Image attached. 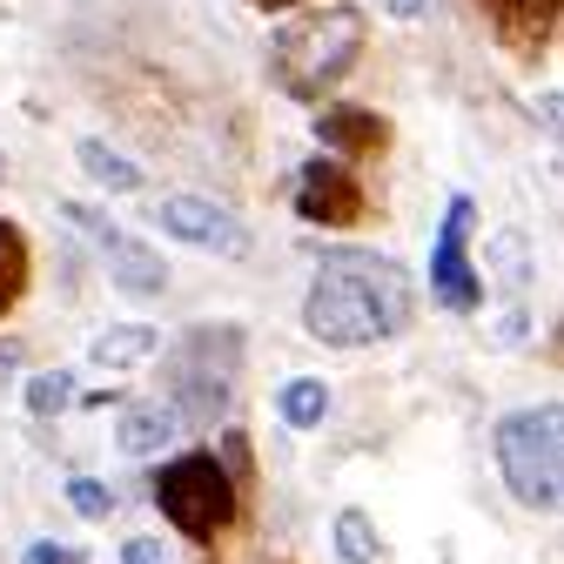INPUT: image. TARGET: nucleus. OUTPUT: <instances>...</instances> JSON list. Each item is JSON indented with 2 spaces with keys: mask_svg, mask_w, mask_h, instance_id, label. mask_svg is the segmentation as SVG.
I'll use <instances>...</instances> for the list:
<instances>
[{
  "mask_svg": "<svg viewBox=\"0 0 564 564\" xmlns=\"http://www.w3.org/2000/svg\"><path fill=\"white\" fill-rule=\"evenodd\" d=\"M416 316L410 275L390 256H357V249H329L323 275L303 296V329L329 349H364L383 336H403Z\"/></svg>",
  "mask_w": 564,
  "mask_h": 564,
  "instance_id": "f257e3e1",
  "label": "nucleus"
},
{
  "mask_svg": "<svg viewBox=\"0 0 564 564\" xmlns=\"http://www.w3.org/2000/svg\"><path fill=\"white\" fill-rule=\"evenodd\" d=\"M370 41V21L364 8H316V14H296L290 28H282L269 41V75L275 88L290 95V101H323L349 67H357Z\"/></svg>",
  "mask_w": 564,
  "mask_h": 564,
  "instance_id": "f03ea898",
  "label": "nucleus"
},
{
  "mask_svg": "<svg viewBox=\"0 0 564 564\" xmlns=\"http://www.w3.org/2000/svg\"><path fill=\"white\" fill-rule=\"evenodd\" d=\"M557 423H564V410L538 403V410H511L498 423V437H490V444H498V470L511 484V498L531 505V511L557 505V451H564Z\"/></svg>",
  "mask_w": 564,
  "mask_h": 564,
  "instance_id": "7ed1b4c3",
  "label": "nucleus"
},
{
  "mask_svg": "<svg viewBox=\"0 0 564 564\" xmlns=\"http://www.w3.org/2000/svg\"><path fill=\"white\" fill-rule=\"evenodd\" d=\"M155 505H162V518H169L182 538L208 544L216 531L236 524V477H229L216 457H208V451H188V457L162 464V477H155Z\"/></svg>",
  "mask_w": 564,
  "mask_h": 564,
  "instance_id": "20e7f679",
  "label": "nucleus"
},
{
  "mask_svg": "<svg viewBox=\"0 0 564 564\" xmlns=\"http://www.w3.org/2000/svg\"><path fill=\"white\" fill-rule=\"evenodd\" d=\"M149 216H155L162 236H175V242H188V249H202V256H223V262H249V256H256L249 223L236 216V208L208 202V195H182V188H169V195H155Z\"/></svg>",
  "mask_w": 564,
  "mask_h": 564,
  "instance_id": "39448f33",
  "label": "nucleus"
},
{
  "mask_svg": "<svg viewBox=\"0 0 564 564\" xmlns=\"http://www.w3.org/2000/svg\"><path fill=\"white\" fill-rule=\"evenodd\" d=\"M470 223H477V202L470 195H451L444 208V229H437V249H431V296L457 316L484 310V275L470 262Z\"/></svg>",
  "mask_w": 564,
  "mask_h": 564,
  "instance_id": "423d86ee",
  "label": "nucleus"
},
{
  "mask_svg": "<svg viewBox=\"0 0 564 564\" xmlns=\"http://www.w3.org/2000/svg\"><path fill=\"white\" fill-rule=\"evenodd\" d=\"M61 216L101 242V256H108V282H115L121 296H141V303H149V296H162V290H169V262H162L149 242L121 236L108 216H95V208H82V202H61Z\"/></svg>",
  "mask_w": 564,
  "mask_h": 564,
  "instance_id": "0eeeda50",
  "label": "nucleus"
},
{
  "mask_svg": "<svg viewBox=\"0 0 564 564\" xmlns=\"http://www.w3.org/2000/svg\"><path fill=\"white\" fill-rule=\"evenodd\" d=\"M296 216L303 223H323V229H349V223H364V188L357 175H349L343 155H316L296 182Z\"/></svg>",
  "mask_w": 564,
  "mask_h": 564,
  "instance_id": "6e6552de",
  "label": "nucleus"
},
{
  "mask_svg": "<svg viewBox=\"0 0 564 564\" xmlns=\"http://www.w3.org/2000/svg\"><path fill=\"white\" fill-rule=\"evenodd\" d=\"M316 141L329 155H343V162H370V155L390 149V121L370 115V108H323L316 115Z\"/></svg>",
  "mask_w": 564,
  "mask_h": 564,
  "instance_id": "1a4fd4ad",
  "label": "nucleus"
},
{
  "mask_svg": "<svg viewBox=\"0 0 564 564\" xmlns=\"http://www.w3.org/2000/svg\"><path fill=\"white\" fill-rule=\"evenodd\" d=\"M175 437H182V410H175L169 397H155V403H128L121 423H115V451H121V457H162Z\"/></svg>",
  "mask_w": 564,
  "mask_h": 564,
  "instance_id": "9d476101",
  "label": "nucleus"
},
{
  "mask_svg": "<svg viewBox=\"0 0 564 564\" xmlns=\"http://www.w3.org/2000/svg\"><path fill=\"white\" fill-rule=\"evenodd\" d=\"M490 21H498V41L518 54H538L557 34V0H484Z\"/></svg>",
  "mask_w": 564,
  "mask_h": 564,
  "instance_id": "9b49d317",
  "label": "nucleus"
},
{
  "mask_svg": "<svg viewBox=\"0 0 564 564\" xmlns=\"http://www.w3.org/2000/svg\"><path fill=\"white\" fill-rule=\"evenodd\" d=\"M155 349H162L155 323H115V329H101V336L88 343V364L108 370V377H121V370H134V364H149Z\"/></svg>",
  "mask_w": 564,
  "mask_h": 564,
  "instance_id": "f8f14e48",
  "label": "nucleus"
},
{
  "mask_svg": "<svg viewBox=\"0 0 564 564\" xmlns=\"http://www.w3.org/2000/svg\"><path fill=\"white\" fill-rule=\"evenodd\" d=\"M484 269H490V282H498L505 296H524V282H531L538 256H531V242H524L518 229H498V236L484 242Z\"/></svg>",
  "mask_w": 564,
  "mask_h": 564,
  "instance_id": "ddd939ff",
  "label": "nucleus"
},
{
  "mask_svg": "<svg viewBox=\"0 0 564 564\" xmlns=\"http://www.w3.org/2000/svg\"><path fill=\"white\" fill-rule=\"evenodd\" d=\"M75 162H82V175L95 182V188H108V195H134L141 182H149V175H141L121 149H108V141H82V149H75Z\"/></svg>",
  "mask_w": 564,
  "mask_h": 564,
  "instance_id": "4468645a",
  "label": "nucleus"
},
{
  "mask_svg": "<svg viewBox=\"0 0 564 564\" xmlns=\"http://www.w3.org/2000/svg\"><path fill=\"white\" fill-rule=\"evenodd\" d=\"M275 410H282V423L290 431H316V423L329 416V390H323V377H290L275 390Z\"/></svg>",
  "mask_w": 564,
  "mask_h": 564,
  "instance_id": "2eb2a0df",
  "label": "nucleus"
},
{
  "mask_svg": "<svg viewBox=\"0 0 564 564\" xmlns=\"http://www.w3.org/2000/svg\"><path fill=\"white\" fill-rule=\"evenodd\" d=\"M329 531H336V557H343V564H377V557H383V538H377L370 511H357V505L336 511Z\"/></svg>",
  "mask_w": 564,
  "mask_h": 564,
  "instance_id": "dca6fc26",
  "label": "nucleus"
},
{
  "mask_svg": "<svg viewBox=\"0 0 564 564\" xmlns=\"http://www.w3.org/2000/svg\"><path fill=\"white\" fill-rule=\"evenodd\" d=\"M28 296V236L14 223H0V316Z\"/></svg>",
  "mask_w": 564,
  "mask_h": 564,
  "instance_id": "f3484780",
  "label": "nucleus"
},
{
  "mask_svg": "<svg viewBox=\"0 0 564 564\" xmlns=\"http://www.w3.org/2000/svg\"><path fill=\"white\" fill-rule=\"evenodd\" d=\"M21 397H28V416H61V410H75V370H34Z\"/></svg>",
  "mask_w": 564,
  "mask_h": 564,
  "instance_id": "a211bd4d",
  "label": "nucleus"
},
{
  "mask_svg": "<svg viewBox=\"0 0 564 564\" xmlns=\"http://www.w3.org/2000/svg\"><path fill=\"white\" fill-rule=\"evenodd\" d=\"M67 505H75L88 524H108V511H115V490H108L101 477H67Z\"/></svg>",
  "mask_w": 564,
  "mask_h": 564,
  "instance_id": "6ab92c4d",
  "label": "nucleus"
},
{
  "mask_svg": "<svg viewBox=\"0 0 564 564\" xmlns=\"http://www.w3.org/2000/svg\"><path fill=\"white\" fill-rule=\"evenodd\" d=\"M490 336H498L505 349H518V343H531V310H524V303H511V310H505L498 323H490Z\"/></svg>",
  "mask_w": 564,
  "mask_h": 564,
  "instance_id": "aec40b11",
  "label": "nucleus"
},
{
  "mask_svg": "<svg viewBox=\"0 0 564 564\" xmlns=\"http://www.w3.org/2000/svg\"><path fill=\"white\" fill-rule=\"evenodd\" d=\"M121 564H169V551H162V538H128Z\"/></svg>",
  "mask_w": 564,
  "mask_h": 564,
  "instance_id": "412c9836",
  "label": "nucleus"
},
{
  "mask_svg": "<svg viewBox=\"0 0 564 564\" xmlns=\"http://www.w3.org/2000/svg\"><path fill=\"white\" fill-rule=\"evenodd\" d=\"M28 564H82V551H67V544H28Z\"/></svg>",
  "mask_w": 564,
  "mask_h": 564,
  "instance_id": "4be33fe9",
  "label": "nucleus"
},
{
  "mask_svg": "<svg viewBox=\"0 0 564 564\" xmlns=\"http://www.w3.org/2000/svg\"><path fill=\"white\" fill-rule=\"evenodd\" d=\"M383 14L390 21H423V14H431V0H383Z\"/></svg>",
  "mask_w": 564,
  "mask_h": 564,
  "instance_id": "5701e85b",
  "label": "nucleus"
},
{
  "mask_svg": "<svg viewBox=\"0 0 564 564\" xmlns=\"http://www.w3.org/2000/svg\"><path fill=\"white\" fill-rule=\"evenodd\" d=\"M75 403H82V410H108V403H121V383H108V390H88V397L75 390Z\"/></svg>",
  "mask_w": 564,
  "mask_h": 564,
  "instance_id": "b1692460",
  "label": "nucleus"
},
{
  "mask_svg": "<svg viewBox=\"0 0 564 564\" xmlns=\"http://www.w3.org/2000/svg\"><path fill=\"white\" fill-rule=\"evenodd\" d=\"M249 8H262V14H282V8H303V0H249Z\"/></svg>",
  "mask_w": 564,
  "mask_h": 564,
  "instance_id": "393cba45",
  "label": "nucleus"
},
{
  "mask_svg": "<svg viewBox=\"0 0 564 564\" xmlns=\"http://www.w3.org/2000/svg\"><path fill=\"white\" fill-rule=\"evenodd\" d=\"M0 182H8V155H0Z\"/></svg>",
  "mask_w": 564,
  "mask_h": 564,
  "instance_id": "a878e982",
  "label": "nucleus"
}]
</instances>
